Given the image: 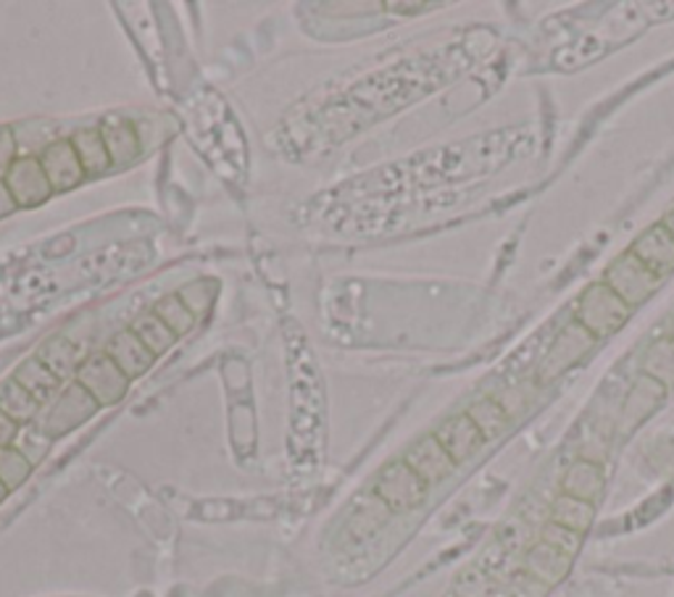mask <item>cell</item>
I'll return each instance as SVG.
<instances>
[{
	"label": "cell",
	"mask_w": 674,
	"mask_h": 597,
	"mask_svg": "<svg viewBox=\"0 0 674 597\" xmlns=\"http://www.w3.org/2000/svg\"><path fill=\"white\" fill-rule=\"evenodd\" d=\"M216 293H219L216 282L198 280V282H191V285H185L177 295H179V301L187 305V311H191L195 319H201V316H206L208 311H212V305L216 301Z\"/></svg>",
	"instance_id": "4316f807"
},
{
	"label": "cell",
	"mask_w": 674,
	"mask_h": 597,
	"mask_svg": "<svg viewBox=\"0 0 674 597\" xmlns=\"http://www.w3.org/2000/svg\"><path fill=\"white\" fill-rule=\"evenodd\" d=\"M546 542L554 545V548H559L567 552V556H575L579 542H583V537L575 535V531L564 529V527H556V523H550V527L546 529Z\"/></svg>",
	"instance_id": "f1b7e54d"
},
{
	"label": "cell",
	"mask_w": 674,
	"mask_h": 597,
	"mask_svg": "<svg viewBox=\"0 0 674 597\" xmlns=\"http://www.w3.org/2000/svg\"><path fill=\"white\" fill-rule=\"evenodd\" d=\"M150 311H154L156 316L162 319V322L169 326L174 334H177V337H183V334H187L195 326V316L187 311V305L179 301L177 293L164 295Z\"/></svg>",
	"instance_id": "cb8c5ba5"
},
{
	"label": "cell",
	"mask_w": 674,
	"mask_h": 597,
	"mask_svg": "<svg viewBox=\"0 0 674 597\" xmlns=\"http://www.w3.org/2000/svg\"><path fill=\"white\" fill-rule=\"evenodd\" d=\"M0 411L11 421H17L19 427H29L38 421L42 405L13 376H9L6 382H0Z\"/></svg>",
	"instance_id": "ac0fdd59"
},
{
	"label": "cell",
	"mask_w": 674,
	"mask_h": 597,
	"mask_svg": "<svg viewBox=\"0 0 674 597\" xmlns=\"http://www.w3.org/2000/svg\"><path fill=\"white\" fill-rule=\"evenodd\" d=\"M432 434L438 437V442L443 446L446 453L453 458L456 466L469 461L475 453H480V448H485V442H488L475 421L469 419L467 411L446 419Z\"/></svg>",
	"instance_id": "9c48e42d"
},
{
	"label": "cell",
	"mask_w": 674,
	"mask_h": 597,
	"mask_svg": "<svg viewBox=\"0 0 674 597\" xmlns=\"http://www.w3.org/2000/svg\"><path fill=\"white\" fill-rule=\"evenodd\" d=\"M19 432H21V427L17 424V421H11L3 411H0V448H11L13 442H17Z\"/></svg>",
	"instance_id": "4dcf8cb0"
},
{
	"label": "cell",
	"mask_w": 674,
	"mask_h": 597,
	"mask_svg": "<svg viewBox=\"0 0 674 597\" xmlns=\"http://www.w3.org/2000/svg\"><path fill=\"white\" fill-rule=\"evenodd\" d=\"M629 251H633V256L641 258L656 276H662V280L666 274L674 272V237L664 224H654V227L643 232Z\"/></svg>",
	"instance_id": "4fadbf2b"
},
{
	"label": "cell",
	"mask_w": 674,
	"mask_h": 597,
	"mask_svg": "<svg viewBox=\"0 0 674 597\" xmlns=\"http://www.w3.org/2000/svg\"><path fill=\"white\" fill-rule=\"evenodd\" d=\"M604 282L635 311L637 305H643L656 293V287L662 285V276H656L641 258L633 256V251H627L606 268Z\"/></svg>",
	"instance_id": "277c9868"
},
{
	"label": "cell",
	"mask_w": 674,
	"mask_h": 597,
	"mask_svg": "<svg viewBox=\"0 0 674 597\" xmlns=\"http://www.w3.org/2000/svg\"><path fill=\"white\" fill-rule=\"evenodd\" d=\"M35 355H38V361L46 363L64 384L75 382L77 371L82 366V361H79V348L69 337H64V334L48 337Z\"/></svg>",
	"instance_id": "9a60e30c"
},
{
	"label": "cell",
	"mask_w": 674,
	"mask_h": 597,
	"mask_svg": "<svg viewBox=\"0 0 674 597\" xmlns=\"http://www.w3.org/2000/svg\"><path fill=\"white\" fill-rule=\"evenodd\" d=\"M575 324L590 332L593 337H608V334L619 332L629 322L633 309L606 285L604 280L596 285L585 287L575 301Z\"/></svg>",
	"instance_id": "6da1fadb"
},
{
	"label": "cell",
	"mask_w": 674,
	"mask_h": 597,
	"mask_svg": "<svg viewBox=\"0 0 674 597\" xmlns=\"http://www.w3.org/2000/svg\"><path fill=\"white\" fill-rule=\"evenodd\" d=\"M664 392H666V388H662L656 380H651V376L643 374L641 382L635 384L633 395H629V400H627L625 417L633 421H641L651 411V408H656L658 400L664 398Z\"/></svg>",
	"instance_id": "d4e9b609"
},
{
	"label": "cell",
	"mask_w": 674,
	"mask_h": 597,
	"mask_svg": "<svg viewBox=\"0 0 674 597\" xmlns=\"http://www.w3.org/2000/svg\"><path fill=\"white\" fill-rule=\"evenodd\" d=\"M430 492V485L411 469L409 463L393 461L374 479V498L388 508L390 513H409L419 508Z\"/></svg>",
	"instance_id": "3957f363"
},
{
	"label": "cell",
	"mask_w": 674,
	"mask_h": 597,
	"mask_svg": "<svg viewBox=\"0 0 674 597\" xmlns=\"http://www.w3.org/2000/svg\"><path fill=\"white\" fill-rule=\"evenodd\" d=\"M100 137H104L108 158H111L114 169H125V166L135 164L143 153V140L137 133V124H133L125 116H106L98 124Z\"/></svg>",
	"instance_id": "30bf717a"
},
{
	"label": "cell",
	"mask_w": 674,
	"mask_h": 597,
	"mask_svg": "<svg viewBox=\"0 0 674 597\" xmlns=\"http://www.w3.org/2000/svg\"><path fill=\"white\" fill-rule=\"evenodd\" d=\"M129 330H133L145 348H148L150 353L164 355L166 351H172L174 342H177V334H174L169 326H166L162 319L156 316L154 311H145L140 316L135 319L133 324H129Z\"/></svg>",
	"instance_id": "44dd1931"
},
{
	"label": "cell",
	"mask_w": 674,
	"mask_h": 597,
	"mask_svg": "<svg viewBox=\"0 0 674 597\" xmlns=\"http://www.w3.org/2000/svg\"><path fill=\"white\" fill-rule=\"evenodd\" d=\"M32 471L35 466L29 463L17 448H0V482L6 485V490L17 492L21 485H27Z\"/></svg>",
	"instance_id": "484cf974"
},
{
	"label": "cell",
	"mask_w": 674,
	"mask_h": 597,
	"mask_svg": "<svg viewBox=\"0 0 674 597\" xmlns=\"http://www.w3.org/2000/svg\"><path fill=\"white\" fill-rule=\"evenodd\" d=\"M0 179H3L17 208H38L56 195L38 156H19Z\"/></svg>",
	"instance_id": "8992f818"
},
{
	"label": "cell",
	"mask_w": 674,
	"mask_h": 597,
	"mask_svg": "<svg viewBox=\"0 0 674 597\" xmlns=\"http://www.w3.org/2000/svg\"><path fill=\"white\" fill-rule=\"evenodd\" d=\"M606 477L604 469L596 461H588V458H579L569 466L567 477H564V495H569V498L577 500H588L596 506L598 495L604 492Z\"/></svg>",
	"instance_id": "2e32d148"
},
{
	"label": "cell",
	"mask_w": 674,
	"mask_h": 597,
	"mask_svg": "<svg viewBox=\"0 0 674 597\" xmlns=\"http://www.w3.org/2000/svg\"><path fill=\"white\" fill-rule=\"evenodd\" d=\"M643 371L651 380H656L662 388H674V337H662L648 348Z\"/></svg>",
	"instance_id": "603a6c76"
},
{
	"label": "cell",
	"mask_w": 674,
	"mask_h": 597,
	"mask_svg": "<svg viewBox=\"0 0 674 597\" xmlns=\"http://www.w3.org/2000/svg\"><path fill=\"white\" fill-rule=\"evenodd\" d=\"M17 150H19V145H17V135H13V129L0 124V172H6L13 162H17L19 158Z\"/></svg>",
	"instance_id": "f546056e"
},
{
	"label": "cell",
	"mask_w": 674,
	"mask_h": 597,
	"mask_svg": "<svg viewBox=\"0 0 674 597\" xmlns=\"http://www.w3.org/2000/svg\"><path fill=\"white\" fill-rule=\"evenodd\" d=\"M98 411L100 405L92 400L90 392L79 388L77 382H69L64 384V390L58 392L53 403L42 408L35 427L46 437H50V440H61V437H67L75 432V429L87 424Z\"/></svg>",
	"instance_id": "7a4b0ae2"
},
{
	"label": "cell",
	"mask_w": 674,
	"mask_h": 597,
	"mask_svg": "<svg viewBox=\"0 0 674 597\" xmlns=\"http://www.w3.org/2000/svg\"><path fill=\"white\" fill-rule=\"evenodd\" d=\"M13 448H17L19 453L25 456L27 461L35 466V469H38V466L46 461L50 448H53V440L42 434L35 424H29V427H21V432L17 437V442H13Z\"/></svg>",
	"instance_id": "83f0119b"
},
{
	"label": "cell",
	"mask_w": 674,
	"mask_h": 597,
	"mask_svg": "<svg viewBox=\"0 0 674 597\" xmlns=\"http://www.w3.org/2000/svg\"><path fill=\"white\" fill-rule=\"evenodd\" d=\"M672 337H674V330H672Z\"/></svg>",
	"instance_id": "e575fe53"
},
{
	"label": "cell",
	"mask_w": 674,
	"mask_h": 597,
	"mask_svg": "<svg viewBox=\"0 0 674 597\" xmlns=\"http://www.w3.org/2000/svg\"><path fill=\"white\" fill-rule=\"evenodd\" d=\"M403 461L409 463L430 487L443 482V479L456 469L453 458L446 453L434 434H427L419 442H414V446L409 448V453L403 456Z\"/></svg>",
	"instance_id": "7c38bea8"
},
{
	"label": "cell",
	"mask_w": 674,
	"mask_h": 597,
	"mask_svg": "<svg viewBox=\"0 0 674 597\" xmlns=\"http://www.w3.org/2000/svg\"><path fill=\"white\" fill-rule=\"evenodd\" d=\"M69 140H71V145H75L79 164H82L87 177H104L106 172L114 169L98 127L79 129V133H75V137H69Z\"/></svg>",
	"instance_id": "e0dca14e"
},
{
	"label": "cell",
	"mask_w": 674,
	"mask_h": 597,
	"mask_svg": "<svg viewBox=\"0 0 674 597\" xmlns=\"http://www.w3.org/2000/svg\"><path fill=\"white\" fill-rule=\"evenodd\" d=\"M593 342H596V337H593L590 332H585L579 324H569L567 330H561L556 334V340L550 342L546 359L540 361V369H538L540 382L556 380V376H561L564 371L575 366L579 359H585V353L590 351Z\"/></svg>",
	"instance_id": "52a82bcc"
},
{
	"label": "cell",
	"mask_w": 674,
	"mask_h": 597,
	"mask_svg": "<svg viewBox=\"0 0 674 597\" xmlns=\"http://www.w3.org/2000/svg\"><path fill=\"white\" fill-rule=\"evenodd\" d=\"M467 413L488 442L496 440L498 434H504L506 427H509V408H506L498 398L477 400Z\"/></svg>",
	"instance_id": "7402d4cb"
},
{
	"label": "cell",
	"mask_w": 674,
	"mask_h": 597,
	"mask_svg": "<svg viewBox=\"0 0 674 597\" xmlns=\"http://www.w3.org/2000/svg\"><path fill=\"white\" fill-rule=\"evenodd\" d=\"M569 564H572V556H567V552L559 548H554V545H548L546 540L535 545L530 556H527V571H530L535 579L546 581V585H554V581L564 579V574L569 571Z\"/></svg>",
	"instance_id": "d6986e66"
},
{
	"label": "cell",
	"mask_w": 674,
	"mask_h": 597,
	"mask_svg": "<svg viewBox=\"0 0 674 597\" xmlns=\"http://www.w3.org/2000/svg\"><path fill=\"white\" fill-rule=\"evenodd\" d=\"M593 516H596V506H593V502L569 498V495L561 492V498L554 502V513H550V523H556V527H564V529L575 531V535L583 537L585 531L590 529Z\"/></svg>",
	"instance_id": "ffe728a7"
},
{
	"label": "cell",
	"mask_w": 674,
	"mask_h": 597,
	"mask_svg": "<svg viewBox=\"0 0 674 597\" xmlns=\"http://www.w3.org/2000/svg\"><path fill=\"white\" fill-rule=\"evenodd\" d=\"M9 495H11V492L6 490V485L0 482V506H3V502H6V498H9Z\"/></svg>",
	"instance_id": "836d02e7"
},
{
	"label": "cell",
	"mask_w": 674,
	"mask_h": 597,
	"mask_svg": "<svg viewBox=\"0 0 674 597\" xmlns=\"http://www.w3.org/2000/svg\"><path fill=\"white\" fill-rule=\"evenodd\" d=\"M11 376L29 392V395L38 400L42 408H46L48 403H53V400L58 398V392L64 390V382L58 380V376L46 366V363L38 361V355L21 361Z\"/></svg>",
	"instance_id": "5bb4252c"
},
{
	"label": "cell",
	"mask_w": 674,
	"mask_h": 597,
	"mask_svg": "<svg viewBox=\"0 0 674 597\" xmlns=\"http://www.w3.org/2000/svg\"><path fill=\"white\" fill-rule=\"evenodd\" d=\"M13 211H17V203H13V198L9 195V190H6L3 179H0V218L11 216Z\"/></svg>",
	"instance_id": "1f68e13d"
},
{
	"label": "cell",
	"mask_w": 674,
	"mask_h": 597,
	"mask_svg": "<svg viewBox=\"0 0 674 597\" xmlns=\"http://www.w3.org/2000/svg\"><path fill=\"white\" fill-rule=\"evenodd\" d=\"M38 158H40L42 172H46V177L56 195L75 190L77 185H82V182L87 179V174L82 169V164H79V156H77L71 140L48 143Z\"/></svg>",
	"instance_id": "ba28073f"
},
{
	"label": "cell",
	"mask_w": 674,
	"mask_h": 597,
	"mask_svg": "<svg viewBox=\"0 0 674 597\" xmlns=\"http://www.w3.org/2000/svg\"><path fill=\"white\" fill-rule=\"evenodd\" d=\"M75 382L79 388L90 392L92 400H96L100 408L116 405L129 390V380L125 376V371L116 366L104 351L96 355H87L82 366L77 371Z\"/></svg>",
	"instance_id": "5b68a950"
},
{
	"label": "cell",
	"mask_w": 674,
	"mask_h": 597,
	"mask_svg": "<svg viewBox=\"0 0 674 597\" xmlns=\"http://www.w3.org/2000/svg\"><path fill=\"white\" fill-rule=\"evenodd\" d=\"M662 224H664V227H666V229H670V235L674 237V211H672V214H670V216H666V218H664V222H662Z\"/></svg>",
	"instance_id": "d6a6232c"
},
{
	"label": "cell",
	"mask_w": 674,
	"mask_h": 597,
	"mask_svg": "<svg viewBox=\"0 0 674 597\" xmlns=\"http://www.w3.org/2000/svg\"><path fill=\"white\" fill-rule=\"evenodd\" d=\"M104 353L116 363V366L125 371V376L129 382L137 380V376H143L145 371L154 369V363H156V355L143 345L140 337H137L129 326L127 330L116 332L114 337L106 342Z\"/></svg>",
	"instance_id": "8fae6325"
}]
</instances>
